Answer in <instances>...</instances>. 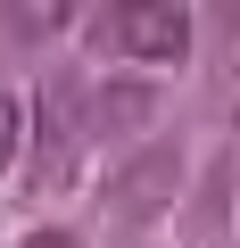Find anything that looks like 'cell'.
Listing matches in <instances>:
<instances>
[{"label": "cell", "mask_w": 240, "mask_h": 248, "mask_svg": "<svg viewBox=\"0 0 240 248\" xmlns=\"http://www.w3.org/2000/svg\"><path fill=\"white\" fill-rule=\"evenodd\" d=\"M17 149H25V108H17V91H0V174L17 166Z\"/></svg>", "instance_id": "277c9868"}, {"label": "cell", "mask_w": 240, "mask_h": 248, "mask_svg": "<svg viewBox=\"0 0 240 248\" xmlns=\"http://www.w3.org/2000/svg\"><path fill=\"white\" fill-rule=\"evenodd\" d=\"M99 42L125 50V58H141V66H174V58H191L199 25H191V9H174V0H125V9L99 17Z\"/></svg>", "instance_id": "6da1fadb"}, {"label": "cell", "mask_w": 240, "mask_h": 248, "mask_svg": "<svg viewBox=\"0 0 240 248\" xmlns=\"http://www.w3.org/2000/svg\"><path fill=\"white\" fill-rule=\"evenodd\" d=\"M174 182H182V149H174V141H149L141 157H125V174L108 182V215H116V223H149V215L174 199Z\"/></svg>", "instance_id": "7a4b0ae2"}, {"label": "cell", "mask_w": 240, "mask_h": 248, "mask_svg": "<svg viewBox=\"0 0 240 248\" xmlns=\"http://www.w3.org/2000/svg\"><path fill=\"white\" fill-rule=\"evenodd\" d=\"M232 124H240V66H232Z\"/></svg>", "instance_id": "8992f818"}, {"label": "cell", "mask_w": 240, "mask_h": 248, "mask_svg": "<svg viewBox=\"0 0 240 248\" xmlns=\"http://www.w3.org/2000/svg\"><path fill=\"white\" fill-rule=\"evenodd\" d=\"M17 248H83V232H66V223H42V232H25Z\"/></svg>", "instance_id": "5b68a950"}, {"label": "cell", "mask_w": 240, "mask_h": 248, "mask_svg": "<svg viewBox=\"0 0 240 248\" xmlns=\"http://www.w3.org/2000/svg\"><path fill=\"white\" fill-rule=\"evenodd\" d=\"M149 116V91H125V83H99L91 91V108H83V133H99V141H116L125 124H141Z\"/></svg>", "instance_id": "3957f363"}]
</instances>
